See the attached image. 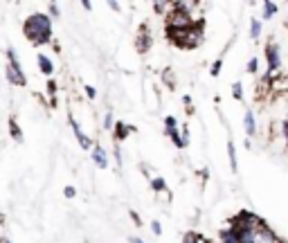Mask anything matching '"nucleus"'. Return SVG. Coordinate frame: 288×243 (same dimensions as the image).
Returning <instances> with one entry per match:
<instances>
[{"label": "nucleus", "instance_id": "f257e3e1", "mask_svg": "<svg viewBox=\"0 0 288 243\" xmlns=\"http://www.w3.org/2000/svg\"><path fill=\"white\" fill-rule=\"evenodd\" d=\"M23 34L32 45H48L52 43V18L43 11L27 16V20L23 23Z\"/></svg>", "mask_w": 288, "mask_h": 243}, {"label": "nucleus", "instance_id": "f03ea898", "mask_svg": "<svg viewBox=\"0 0 288 243\" xmlns=\"http://www.w3.org/2000/svg\"><path fill=\"white\" fill-rule=\"evenodd\" d=\"M203 39H205L203 20H200V23H194L187 29H173V32H169V41L173 45H178V48H182V50L198 48V45L203 43Z\"/></svg>", "mask_w": 288, "mask_h": 243}, {"label": "nucleus", "instance_id": "7ed1b4c3", "mask_svg": "<svg viewBox=\"0 0 288 243\" xmlns=\"http://www.w3.org/2000/svg\"><path fill=\"white\" fill-rule=\"evenodd\" d=\"M264 54H266V74L261 79H264V83H273L277 79V74L282 72V50L275 41H268Z\"/></svg>", "mask_w": 288, "mask_h": 243}, {"label": "nucleus", "instance_id": "20e7f679", "mask_svg": "<svg viewBox=\"0 0 288 243\" xmlns=\"http://www.w3.org/2000/svg\"><path fill=\"white\" fill-rule=\"evenodd\" d=\"M5 74H7V81H9L11 86H25V83H27V77H25L23 65H20L14 48L7 50V72Z\"/></svg>", "mask_w": 288, "mask_h": 243}, {"label": "nucleus", "instance_id": "39448f33", "mask_svg": "<svg viewBox=\"0 0 288 243\" xmlns=\"http://www.w3.org/2000/svg\"><path fill=\"white\" fill-rule=\"evenodd\" d=\"M194 23H200V20L194 18L191 14H185V11L176 9V7L171 5L169 14H167V32H173V29H187Z\"/></svg>", "mask_w": 288, "mask_h": 243}, {"label": "nucleus", "instance_id": "423d86ee", "mask_svg": "<svg viewBox=\"0 0 288 243\" xmlns=\"http://www.w3.org/2000/svg\"><path fill=\"white\" fill-rule=\"evenodd\" d=\"M165 133H167V137H171V142H173L178 149H185V146L189 144V142L182 137V131H178V122L173 115L165 117Z\"/></svg>", "mask_w": 288, "mask_h": 243}, {"label": "nucleus", "instance_id": "0eeeda50", "mask_svg": "<svg viewBox=\"0 0 288 243\" xmlns=\"http://www.w3.org/2000/svg\"><path fill=\"white\" fill-rule=\"evenodd\" d=\"M250 243H282V239L277 237V232H275L270 225H266L264 221L254 228V232H252V241Z\"/></svg>", "mask_w": 288, "mask_h": 243}, {"label": "nucleus", "instance_id": "6e6552de", "mask_svg": "<svg viewBox=\"0 0 288 243\" xmlns=\"http://www.w3.org/2000/svg\"><path fill=\"white\" fill-rule=\"evenodd\" d=\"M153 45V34H149V25H142L140 32L135 34V50L140 54H147Z\"/></svg>", "mask_w": 288, "mask_h": 243}, {"label": "nucleus", "instance_id": "1a4fd4ad", "mask_svg": "<svg viewBox=\"0 0 288 243\" xmlns=\"http://www.w3.org/2000/svg\"><path fill=\"white\" fill-rule=\"evenodd\" d=\"M68 124H70V128H72V133H74V137H77V142L81 144V149H93L95 142L81 131V126L77 124V120H74L72 115H68Z\"/></svg>", "mask_w": 288, "mask_h": 243}, {"label": "nucleus", "instance_id": "9d476101", "mask_svg": "<svg viewBox=\"0 0 288 243\" xmlns=\"http://www.w3.org/2000/svg\"><path fill=\"white\" fill-rule=\"evenodd\" d=\"M90 156H93V162L99 167V169H106V167H108V153H106V149H104L99 142H95V144H93Z\"/></svg>", "mask_w": 288, "mask_h": 243}, {"label": "nucleus", "instance_id": "9b49d317", "mask_svg": "<svg viewBox=\"0 0 288 243\" xmlns=\"http://www.w3.org/2000/svg\"><path fill=\"white\" fill-rule=\"evenodd\" d=\"M243 131L248 137L257 135V117H254V113L250 108H245V113H243Z\"/></svg>", "mask_w": 288, "mask_h": 243}, {"label": "nucleus", "instance_id": "f8f14e48", "mask_svg": "<svg viewBox=\"0 0 288 243\" xmlns=\"http://www.w3.org/2000/svg\"><path fill=\"white\" fill-rule=\"evenodd\" d=\"M36 63H39V70L45 74V77H52V74H54V63H52V59L45 57L43 52L36 54Z\"/></svg>", "mask_w": 288, "mask_h": 243}, {"label": "nucleus", "instance_id": "ddd939ff", "mask_svg": "<svg viewBox=\"0 0 288 243\" xmlns=\"http://www.w3.org/2000/svg\"><path fill=\"white\" fill-rule=\"evenodd\" d=\"M113 133H115V144H117V142H124L128 135H131L133 128L128 126V124H124V122H115V126H113Z\"/></svg>", "mask_w": 288, "mask_h": 243}, {"label": "nucleus", "instance_id": "4468645a", "mask_svg": "<svg viewBox=\"0 0 288 243\" xmlns=\"http://www.w3.org/2000/svg\"><path fill=\"white\" fill-rule=\"evenodd\" d=\"M277 11H279L277 2H273V0H264L261 2V18L264 20H270L273 16H277Z\"/></svg>", "mask_w": 288, "mask_h": 243}, {"label": "nucleus", "instance_id": "2eb2a0df", "mask_svg": "<svg viewBox=\"0 0 288 243\" xmlns=\"http://www.w3.org/2000/svg\"><path fill=\"white\" fill-rule=\"evenodd\" d=\"M219 239H221V243H239V239H236V232L230 228V225L225 230H221Z\"/></svg>", "mask_w": 288, "mask_h": 243}, {"label": "nucleus", "instance_id": "dca6fc26", "mask_svg": "<svg viewBox=\"0 0 288 243\" xmlns=\"http://www.w3.org/2000/svg\"><path fill=\"white\" fill-rule=\"evenodd\" d=\"M228 158H230V167L232 171H239V162H236V149H234V142L228 140Z\"/></svg>", "mask_w": 288, "mask_h": 243}, {"label": "nucleus", "instance_id": "f3484780", "mask_svg": "<svg viewBox=\"0 0 288 243\" xmlns=\"http://www.w3.org/2000/svg\"><path fill=\"white\" fill-rule=\"evenodd\" d=\"M250 39H252V41L261 39V20H259V18L250 20Z\"/></svg>", "mask_w": 288, "mask_h": 243}, {"label": "nucleus", "instance_id": "a211bd4d", "mask_svg": "<svg viewBox=\"0 0 288 243\" xmlns=\"http://www.w3.org/2000/svg\"><path fill=\"white\" fill-rule=\"evenodd\" d=\"M232 97H234L236 102H243V83L241 81L232 83Z\"/></svg>", "mask_w": 288, "mask_h": 243}, {"label": "nucleus", "instance_id": "6ab92c4d", "mask_svg": "<svg viewBox=\"0 0 288 243\" xmlns=\"http://www.w3.org/2000/svg\"><path fill=\"white\" fill-rule=\"evenodd\" d=\"M149 182H151V189L153 191H167V182L162 178H158V176H153Z\"/></svg>", "mask_w": 288, "mask_h": 243}, {"label": "nucleus", "instance_id": "aec40b11", "mask_svg": "<svg viewBox=\"0 0 288 243\" xmlns=\"http://www.w3.org/2000/svg\"><path fill=\"white\" fill-rule=\"evenodd\" d=\"M171 9V2H153V11H158V14H169Z\"/></svg>", "mask_w": 288, "mask_h": 243}, {"label": "nucleus", "instance_id": "412c9836", "mask_svg": "<svg viewBox=\"0 0 288 243\" xmlns=\"http://www.w3.org/2000/svg\"><path fill=\"white\" fill-rule=\"evenodd\" d=\"M9 131H11V137H14L16 142H20V140H23V133H20V128L16 126V122H14V120L9 122Z\"/></svg>", "mask_w": 288, "mask_h": 243}, {"label": "nucleus", "instance_id": "4be33fe9", "mask_svg": "<svg viewBox=\"0 0 288 243\" xmlns=\"http://www.w3.org/2000/svg\"><path fill=\"white\" fill-rule=\"evenodd\" d=\"M245 70H248L250 74H257V72H259V59H257V57H252V59H250V61H248V65H245Z\"/></svg>", "mask_w": 288, "mask_h": 243}, {"label": "nucleus", "instance_id": "5701e85b", "mask_svg": "<svg viewBox=\"0 0 288 243\" xmlns=\"http://www.w3.org/2000/svg\"><path fill=\"white\" fill-rule=\"evenodd\" d=\"M102 126L106 128V131H113V126H115V120H113V113L111 111L104 115V124H102Z\"/></svg>", "mask_w": 288, "mask_h": 243}, {"label": "nucleus", "instance_id": "b1692460", "mask_svg": "<svg viewBox=\"0 0 288 243\" xmlns=\"http://www.w3.org/2000/svg\"><path fill=\"white\" fill-rule=\"evenodd\" d=\"M48 11H50V18H61V9H59V5L57 2H50L48 5Z\"/></svg>", "mask_w": 288, "mask_h": 243}, {"label": "nucleus", "instance_id": "393cba45", "mask_svg": "<svg viewBox=\"0 0 288 243\" xmlns=\"http://www.w3.org/2000/svg\"><path fill=\"white\" fill-rule=\"evenodd\" d=\"M221 68H223V59H216L214 63H212V68H210V74H212V77H219Z\"/></svg>", "mask_w": 288, "mask_h": 243}, {"label": "nucleus", "instance_id": "a878e982", "mask_svg": "<svg viewBox=\"0 0 288 243\" xmlns=\"http://www.w3.org/2000/svg\"><path fill=\"white\" fill-rule=\"evenodd\" d=\"M200 239H198V234L196 232H187L185 234V239H182V243H198Z\"/></svg>", "mask_w": 288, "mask_h": 243}, {"label": "nucleus", "instance_id": "bb28decb", "mask_svg": "<svg viewBox=\"0 0 288 243\" xmlns=\"http://www.w3.org/2000/svg\"><path fill=\"white\" fill-rule=\"evenodd\" d=\"M162 79H165V83H167V86H171V90H173V83H176V81H173V74H171L169 70L162 72Z\"/></svg>", "mask_w": 288, "mask_h": 243}, {"label": "nucleus", "instance_id": "cd10ccee", "mask_svg": "<svg viewBox=\"0 0 288 243\" xmlns=\"http://www.w3.org/2000/svg\"><path fill=\"white\" fill-rule=\"evenodd\" d=\"M115 162H117V169H122V149L115 144Z\"/></svg>", "mask_w": 288, "mask_h": 243}, {"label": "nucleus", "instance_id": "c85d7f7f", "mask_svg": "<svg viewBox=\"0 0 288 243\" xmlns=\"http://www.w3.org/2000/svg\"><path fill=\"white\" fill-rule=\"evenodd\" d=\"M48 93H50L52 104H54V95H57V81H48Z\"/></svg>", "mask_w": 288, "mask_h": 243}, {"label": "nucleus", "instance_id": "c756f323", "mask_svg": "<svg viewBox=\"0 0 288 243\" xmlns=\"http://www.w3.org/2000/svg\"><path fill=\"white\" fill-rule=\"evenodd\" d=\"M63 194H65V198H74V196H77V189H74L72 185H68V187L63 189Z\"/></svg>", "mask_w": 288, "mask_h": 243}, {"label": "nucleus", "instance_id": "7c9ffc66", "mask_svg": "<svg viewBox=\"0 0 288 243\" xmlns=\"http://www.w3.org/2000/svg\"><path fill=\"white\" fill-rule=\"evenodd\" d=\"M182 104H185L187 113H191V111H194V106H191V104H194V102H191V97H189V95H185V97H182Z\"/></svg>", "mask_w": 288, "mask_h": 243}, {"label": "nucleus", "instance_id": "2f4dec72", "mask_svg": "<svg viewBox=\"0 0 288 243\" xmlns=\"http://www.w3.org/2000/svg\"><path fill=\"white\" fill-rule=\"evenodd\" d=\"M151 232H153V234H162V225H160V221H151Z\"/></svg>", "mask_w": 288, "mask_h": 243}, {"label": "nucleus", "instance_id": "473e14b6", "mask_svg": "<svg viewBox=\"0 0 288 243\" xmlns=\"http://www.w3.org/2000/svg\"><path fill=\"white\" fill-rule=\"evenodd\" d=\"M86 95H88L90 99H95V97H97V90H95L93 86H86Z\"/></svg>", "mask_w": 288, "mask_h": 243}, {"label": "nucleus", "instance_id": "72a5a7b5", "mask_svg": "<svg viewBox=\"0 0 288 243\" xmlns=\"http://www.w3.org/2000/svg\"><path fill=\"white\" fill-rule=\"evenodd\" d=\"M108 7H111L113 11H119V2H108Z\"/></svg>", "mask_w": 288, "mask_h": 243}, {"label": "nucleus", "instance_id": "f704fd0d", "mask_svg": "<svg viewBox=\"0 0 288 243\" xmlns=\"http://www.w3.org/2000/svg\"><path fill=\"white\" fill-rule=\"evenodd\" d=\"M128 241H131V243H144V241H142V239H137V237H131V239H128Z\"/></svg>", "mask_w": 288, "mask_h": 243}, {"label": "nucleus", "instance_id": "c9c22d12", "mask_svg": "<svg viewBox=\"0 0 288 243\" xmlns=\"http://www.w3.org/2000/svg\"><path fill=\"white\" fill-rule=\"evenodd\" d=\"M0 243H11V241H9V239H0Z\"/></svg>", "mask_w": 288, "mask_h": 243}, {"label": "nucleus", "instance_id": "e433bc0d", "mask_svg": "<svg viewBox=\"0 0 288 243\" xmlns=\"http://www.w3.org/2000/svg\"><path fill=\"white\" fill-rule=\"evenodd\" d=\"M282 243H286V241H282Z\"/></svg>", "mask_w": 288, "mask_h": 243}]
</instances>
